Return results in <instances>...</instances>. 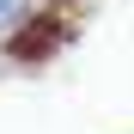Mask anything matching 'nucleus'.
<instances>
[{"mask_svg":"<svg viewBox=\"0 0 134 134\" xmlns=\"http://www.w3.org/2000/svg\"><path fill=\"white\" fill-rule=\"evenodd\" d=\"M31 12H37V0H0V49H6V37L25 25Z\"/></svg>","mask_w":134,"mask_h":134,"instance_id":"f03ea898","label":"nucleus"},{"mask_svg":"<svg viewBox=\"0 0 134 134\" xmlns=\"http://www.w3.org/2000/svg\"><path fill=\"white\" fill-rule=\"evenodd\" d=\"M73 37H79V18L67 12V6L31 12L25 25H18V31L6 37V61H18V67H43L49 55H61V49H67Z\"/></svg>","mask_w":134,"mask_h":134,"instance_id":"f257e3e1","label":"nucleus"}]
</instances>
